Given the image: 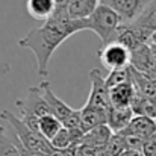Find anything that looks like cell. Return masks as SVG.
Listing matches in <instances>:
<instances>
[{"mask_svg":"<svg viewBox=\"0 0 156 156\" xmlns=\"http://www.w3.org/2000/svg\"><path fill=\"white\" fill-rule=\"evenodd\" d=\"M87 29V20H71L68 12L56 11L52 18L44 21L43 26L34 27L23 38H20L17 44L21 49H29L34 53L37 61V73L44 80L49 76V62L55 50L71 35Z\"/></svg>","mask_w":156,"mask_h":156,"instance_id":"cell-1","label":"cell"},{"mask_svg":"<svg viewBox=\"0 0 156 156\" xmlns=\"http://www.w3.org/2000/svg\"><path fill=\"white\" fill-rule=\"evenodd\" d=\"M130 26L143 43H150L152 37L156 34V0H152L146 6L141 15Z\"/></svg>","mask_w":156,"mask_h":156,"instance_id":"cell-9","label":"cell"},{"mask_svg":"<svg viewBox=\"0 0 156 156\" xmlns=\"http://www.w3.org/2000/svg\"><path fill=\"white\" fill-rule=\"evenodd\" d=\"M133 117H135V114L130 106H127V108L111 106V109L108 111V126L114 133H121L124 129H127V126L130 124Z\"/></svg>","mask_w":156,"mask_h":156,"instance_id":"cell-12","label":"cell"},{"mask_svg":"<svg viewBox=\"0 0 156 156\" xmlns=\"http://www.w3.org/2000/svg\"><path fill=\"white\" fill-rule=\"evenodd\" d=\"M68 0H56V6H67Z\"/></svg>","mask_w":156,"mask_h":156,"instance_id":"cell-25","label":"cell"},{"mask_svg":"<svg viewBox=\"0 0 156 156\" xmlns=\"http://www.w3.org/2000/svg\"><path fill=\"white\" fill-rule=\"evenodd\" d=\"M79 143H80L79 138L70 129H67L64 126L61 127V130L53 136L52 141H50L53 150H67V149H70V147H73V146H76Z\"/></svg>","mask_w":156,"mask_h":156,"instance_id":"cell-19","label":"cell"},{"mask_svg":"<svg viewBox=\"0 0 156 156\" xmlns=\"http://www.w3.org/2000/svg\"><path fill=\"white\" fill-rule=\"evenodd\" d=\"M156 132V120H152L149 117H133L127 129H124L120 135H129L135 136L141 141L149 140L153 133Z\"/></svg>","mask_w":156,"mask_h":156,"instance_id":"cell-11","label":"cell"},{"mask_svg":"<svg viewBox=\"0 0 156 156\" xmlns=\"http://www.w3.org/2000/svg\"><path fill=\"white\" fill-rule=\"evenodd\" d=\"M135 94H136V90L130 80L124 85H120L111 90V105L115 108H127L132 105Z\"/></svg>","mask_w":156,"mask_h":156,"instance_id":"cell-17","label":"cell"},{"mask_svg":"<svg viewBox=\"0 0 156 156\" xmlns=\"http://www.w3.org/2000/svg\"><path fill=\"white\" fill-rule=\"evenodd\" d=\"M143 155L144 156H153L156 153V132L149 138L144 141L143 144Z\"/></svg>","mask_w":156,"mask_h":156,"instance_id":"cell-23","label":"cell"},{"mask_svg":"<svg viewBox=\"0 0 156 156\" xmlns=\"http://www.w3.org/2000/svg\"><path fill=\"white\" fill-rule=\"evenodd\" d=\"M26 9L32 18L47 21L56 11V0H27Z\"/></svg>","mask_w":156,"mask_h":156,"instance_id":"cell-16","label":"cell"},{"mask_svg":"<svg viewBox=\"0 0 156 156\" xmlns=\"http://www.w3.org/2000/svg\"><path fill=\"white\" fill-rule=\"evenodd\" d=\"M15 106L20 111V118L23 120L24 124H27L32 130L38 132V121L41 117L52 114V109L49 103L46 102L43 91L38 87H30L27 90V96L24 99L15 100ZM40 133V132H38Z\"/></svg>","mask_w":156,"mask_h":156,"instance_id":"cell-3","label":"cell"},{"mask_svg":"<svg viewBox=\"0 0 156 156\" xmlns=\"http://www.w3.org/2000/svg\"><path fill=\"white\" fill-rule=\"evenodd\" d=\"M90 80H91V91L87 105L103 111H109L112 105H111V90L106 85V77L102 76L100 70L94 68L90 71Z\"/></svg>","mask_w":156,"mask_h":156,"instance_id":"cell-7","label":"cell"},{"mask_svg":"<svg viewBox=\"0 0 156 156\" xmlns=\"http://www.w3.org/2000/svg\"><path fill=\"white\" fill-rule=\"evenodd\" d=\"M130 82V70L124 68V70H114L109 71V74L106 76V85L109 90H114L120 85H124Z\"/></svg>","mask_w":156,"mask_h":156,"instance_id":"cell-22","label":"cell"},{"mask_svg":"<svg viewBox=\"0 0 156 156\" xmlns=\"http://www.w3.org/2000/svg\"><path fill=\"white\" fill-rule=\"evenodd\" d=\"M87 21H88V30H93L100 38L103 46L114 43L117 30L123 24L121 17L112 8L103 3L97 6V9L93 12L90 18H87Z\"/></svg>","mask_w":156,"mask_h":156,"instance_id":"cell-4","label":"cell"},{"mask_svg":"<svg viewBox=\"0 0 156 156\" xmlns=\"http://www.w3.org/2000/svg\"><path fill=\"white\" fill-rule=\"evenodd\" d=\"M40 88L43 91V96L46 99V102L49 103L50 109H52V114L62 123L64 127L70 129V130H74V132H82V123H80V109H73L71 106L65 103L64 100H61L52 90V83L44 79L41 80L40 83ZM85 135V133H83Z\"/></svg>","mask_w":156,"mask_h":156,"instance_id":"cell-5","label":"cell"},{"mask_svg":"<svg viewBox=\"0 0 156 156\" xmlns=\"http://www.w3.org/2000/svg\"><path fill=\"white\" fill-rule=\"evenodd\" d=\"M112 135H114V132L109 129V126H108V124H103V126L94 127L93 130L87 132V133L82 136L80 143H82V144H87V146H91V147H96V149L103 150L105 147L108 146V143L111 141ZM80 143H79V144H80Z\"/></svg>","mask_w":156,"mask_h":156,"instance_id":"cell-15","label":"cell"},{"mask_svg":"<svg viewBox=\"0 0 156 156\" xmlns=\"http://www.w3.org/2000/svg\"><path fill=\"white\" fill-rule=\"evenodd\" d=\"M80 123H82L83 133L93 130L94 127L108 124V111L85 103L83 108H80Z\"/></svg>","mask_w":156,"mask_h":156,"instance_id":"cell-13","label":"cell"},{"mask_svg":"<svg viewBox=\"0 0 156 156\" xmlns=\"http://www.w3.org/2000/svg\"><path fill=\"white\" fill-rule=\"evenodd\" d=\"M0 156H21L6 126H0Z\"/></svg>","mask_w":156,"mask_h":156,"instance_id":"cell-21","label":"cell"},{"mask_svg":"<svg viewBox=\"0 0 156 156\" xmlns=\"http://www.w3.org/2000/svg\"><path fill=\"white\" fill-rule=\"evenodd\" d=\"M130 67L147 76L156 73V59L150 43L141 44L136 50L130 53Z\"/></svg>","mask_w":156,"mask_h":156,"instance_id":"cell-10","label":"cell"},{"mask_svg":"<svg viewBox=\"0 0 156 156\" xmlns=\"http://www.w3.org/2000/svg\"><path fill=\"white\" fill-rule=\"evenodd\" d=\"M100 5V0H68L67 9L71 20H87Z\"/></svg>","mask_w":156,"mask_h":156,"instance_id":"cell-14","label":"cell"},{"mask_svg":"<svg viewBox=\"0 0 156 156\" xmlns=\"http://www.w3.org/2000/svg\"><path fill=\"white\" fill-rule=\"evenodd\" d=\"M76 155V146L67 149V150H53L49 156H74Z\"/></svg>","mask_w":156,"mask_h":156,"instance_id":"cell-24","label":"cell"},{"mask_svg":"<svg viewBox=\"0 0 156 156\" xmlns=\"http://www.w3.org/2000/svg\"><path fill=\"white\" fill-rule=\"evenodd\" d=\"M100 2H102V0H100Z\"/></svg>","mask_w":156,"mask_h":156,"instance_id":"cell-29","label":"cell"},{"mask_svg":"<svg viewBox=\"0 0 156 156\" xmlns=\"http://www.w3.org/2000/svg\"><path fill=\"white\" fill-rule=\"evenodd\" d=\"M152 0H102L106 6L112 8L123 20V24H132Z\"/></svg>","mask_w":156,"mask_h":156,"instance_id":"cell-8","label":"cell"},{"mask_svg":"<svg viewBox=\"0 0 156 156\" xmlns=\"http://www.w3.org/2000/svg\"><path fill=\"white\" fill-rule=\"evenodd\" d=\"M61 127H62V123H61L53 114L41 117L40 121H38V132H40L47 141H52L53 136L61 130Z\"/></svg>","mask_w":156,"mask_h":156,"instance_id":"cell-20","label":"cell"},{"mask_svg":"<svg viewBox=\"0 0 156 156\" xmlns=\"http://www.w3.org/2000/svg\"><path fill=\"white\" fill-rule=\"evenodd\" d=\"M153 156H156V153H155V155H153Z\"/></svg>","mask_w":156,"mask_h":156,"instance_id":"cell-28","label":"cell"},{"mask_svg":"<svg viewBox=\"0 0 156 156\" xmlns=\"http://www.w3.org/2000/svg\"><path fill=\"white\" fill-rule=\"evenodd\" d=\"M0 120H3L17 135V138L20 140V143L27 149V150H34V152H41L46 155H50L53 152V147L50 141H47L41 133L32 130L27 124L23 123L21 118L15 117L11 111L5 109L0 112Z\"/></svg>","mask_w":156,"mask_h":156,"instance_id":"cell-2","label":"cell"},{"mask_svg":"<svg viewBox=\"0 0 156 156\" xmlns=\"http://www.w3.org/2000/svg\"><path fill=\"white\" fill-rule=\"evenodd\" d=\"M150 46H152V50H153V55H155V59H156V44H152V43H150Z\"/></svg>","mask_w":156,"mask_h":156,"instance_id":"cell-26","label":"cell"},{"mask_svg":"<svg viewBox=\"0 0 156 156\" xmlns=\"http://www.w3.org/2000/svg\"><path fill=\"white\" fill-rule=\"evenodd\" d=\"M150 43H152V44H156V34H155V35H153V37H152V40H150Z\"/></svg>","mask_w":156,"mask_h":156,"instance_id":"cell-27","label":"cell"},{"mask_svg":"<svg viewBox=\"0 0 156 156\" xmlns=\"http://www.w3.org/2000/svg\"><path fill=\"white\" fill-rule=\"evenodd\" d=\"M130 108L136 117H149L152 120H156V102L149 97H144L138 91L133 97Z\"/></svg>","mask_w":156,"mask_h":156,"instance_id":"cell-18","label":"cell"},{"mask_svg":"<svg viewBox=\"0 0 156 156\" xmlns=\"http://www.w3.org/2000/svg\"><path fill=\"white\" fill-rule=\"evenodd\" d=\"M97 55L108 71L124 70L130 67V52L120 43L106 44L97 52Z\"/></svg>","mask_w":156,"mask_h":156,"instance_id":"cell-6","label":"cell"}]
</instances>
